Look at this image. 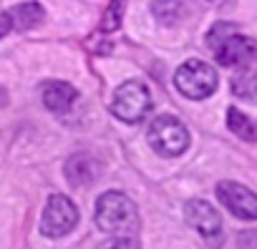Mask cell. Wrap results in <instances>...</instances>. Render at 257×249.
<instances>
[{
  "label": "cell",
  "instance_id": "obj_1",
  "mask_svg": "<svg viewBox=\"0 0 257 249\" xmlns=\"http://www.w3.org/2000/svg\"><path fill=\"white\" fill-rule=\"evenodd\" d=\"M207 46L224 68H247L257 58V43L249 36H242L232 23H217L207 33Z\"/></svg>",
  "mask_w": 257,
  "mask_h": 249
},
{
  "label": "cell",
  "instance_id": "obj_2",
  "mask_svg": "<svg viewBox=\"0 0 257 249\" xmlns=\"http://www.w3.org/2000/svg\"><path fill=\"white\" fill-rule=\"evenodd\" d=\"M93 221L108 234H134L139 229V209L121 191H106L96 201Z\"/></svg>",
  "mask_w": 257,
  "mask_h": 249
},
{
  "label": "cell",
  "instance_id": "obj_3",
  "mask_svg": "<svg viewBox=\"0 0 257 249\" xmlns=\"http://www.w3.org/2000/svg\"><path fill=\"white\" fill-rule=\"evenodd\" d=\"M217 83H219L217 71H214L209 63L199 61V58L184 61V63L177 68V73H174V86H177V91H179L182 96H187V98H194V101H202V98L212 96L214 88H217Z\"/></svg>",
  "mask_w": 257,
  "mask_h": 249
},
{
  "label": "cell",
  "instance_id": "obj_4",
  "mask_svg": "<svg viewBox=\"0 0 257 249\" xmlns=\"http://www.w3.org/2000/svg\"><path fill=\"white\" fill-rule=\"evenodd\" d=\"M111 111L123 123H142L147 118V113L152 111V93H149V88L142 81H126V83H121L116 88Z\"/></svg>",
  "mask_w": 257,
  "mask_h": 249
},
{
  "label": "cell",
  "instance_id": "obj_5",
  "mask_svg": "<svg viewBox=\"0 0 257 249\" xmlns=\"http://www.w3.org/2000/svg\"><path fill=\"white\" fill-rule=\"evenodd\" d=\"M147 139L164 156H179L189 146V131L184 129V123L179 118H174V116H159V118H154V123L149 126Z\"/></svg>",
  "mask_w": 257,
  "mask_h": 249
},
{
  "label": "cell",
  "instance_id": "obj_6",
  "mask_svg": "<svg viewBox=\"0 0 257 249\" xmlns=\"http://www.w3.org/2000/svg\"><path fill=\"white\" fill-rule=\"evenodd\" d=\"M76 224H78L76 204L63 194H53L46 204V211H43V219H41V231L46 236H63Z\"/></svg>",
  "mask_w": 257,
  "mask_h": 249
},
{
  "label": "cell",
  "instance_id": "obj_7",
  "mask_svg": "<svg viewBox=\"0 0 257 249\" xmlns=\"http://www.w3.org/2000/svg\"><path fill=\"white\" fill-rule=\"evenodd\" d=\"M217 199L239 219L254 221L257 219V194L249 191L247 186L237 181H219L217 186Z\"/></svg>",
  "mask_w": 257,
  "mask_h": 249
},
{
  "label": "cell",
  "instance_id": "obj_8",
  "mask_svg": "<svg viewBox=\"0 0 257 249\" xmlns=\"http://www.w3.org/2000/svg\"><path fill=\"white\" fill-rule=\"evenodd\" d=\"M184 216H187L189 226H194L207 241H212V244L222 241V219L212 204H207L202 199H192L184 206Z\"/></svg>",
  "mask_w": 257,
  "mask_h": 249
},
{
  "label": "cell",
  "instance_id": "obj_9",
  "mask_svg": "<svg viewBox=\"0 0 257 249\" xmlns=\"http://www.w3.org/2000/svg\"><path fill=\"white\" fill-rule=\"evenodd\" d=\"M43 106L48 108V111H58V113H63V111H68L73 103H76V98H78V91L71 86V83H66V81H48L46 86H43Z\"/></svg>",
  "mask_w": 257,
  "mask_h": 249
},
{
  "label": "cell",
  "instance_id": "obj_10",
  "mask_svg": "<svg viewBox=\"0 0 257 249\" xmlns=\"http://www.w3.org/2000/svg\"><path fill=\"white\" fill-rule=\"evenodd\" d=\"M98 164L91 154H73L66 164V176L73 186H91L98 179Z\"/></svg>",
  "mask_w": 257,
  "mask_h": 249
},
{
  "label": "cell",
  "instance_id": "obj_11",
  "mask_svg": "<svg viewBox=\"0 0 257 249\" xmlns=\"http://www.w3.org/2000/svg\"><path fill=\"white\" fill-rule=\"evenodd\" d=\"M8 16H11L13 28H18V31H31L38 23H43V18H46L43 6H38V3H21V6L11 8Z\"/></svg>",
  "mask_w": 257,
  "mask_h": 249
},
{
  "label": "cell",
  "instance_id": "obj_12",
  "mask_svg": "<svg viewBox=\"0 0 257 249\" xmlns=\"http://www.w3.org/2000/svg\"><path fill=\"white\" fill-rule=\"evenodd\" d=\"M152 13L164 28H172L184 18V6L182 0H152Z\"/></svg>",
  "mask_w": 257,
  "mask_h": 249
},
{
  "label": "cell",
  "instance_id": "obj_13",
  "mask_svg": "<svg viewBox=\"0 0 257 249\" xmlns=\"http://www.w3.org/2000/svg\"><path fill=\"white\" fill-rule=\"evenodd\" d=\"M232 93H234L239 101L257 103V71L242 68V71L232 78Z\"/></svg>",
  "mask_w": 257,
  "mask_h": 249
},
{
  "label": "cell",
  "instance_id": "obj_14",
  "mask_svg": "<svg viewBox=\"0 0 257 249\" xmlns=\"http://www.w3.org/2000/svg\"><path fill=\"white\" fill-rule=\"evenodd\" d=\"M227 126L232 129V134H237L242 141H257V123L244 116L239 108H229L227 111Z\"/></svg>",
  "mask_w": 257,
  "mask_h": 249
},
{
  "label": "cell",
  "instance_id": "obj_15",
  "mask_svg": "<svg viewBox=\"0 0 257 249\" xmlns=\"http://www.w3.org/2000/svg\"><path fill=\"white\" fill-rule=\"evenodd\" d=\"M123 11H126V0H111L108 13L103 16V23H101V28H103L106 33H108V31H116V28L121 26Z\"/></svg>",
  "mask_w": 257,
  "mask_h": 249
},
{
  "label": "cell",
  "instance_id": "obj_16",
  "mask_svg": "<svg viewBox=\"0 0 257 249\" xmlns=\"http://www.w3.org/2000/svg\"><path fill=\"white\" fill-rule=\"evenodd\" d=\"M103 249H139V241H137L134 236H121V239L108 241Z\"/></svg>",
  "mask_w": 257,
  "mask_h": 249
},
{
  "label": "cell",
  "instance_id": "obj_17",
  "mask_svg": "<svg viewBox=\"0 0 257 249\" xmlns=\"http://www.w3.org/2000/svg\"><path fill=\"white\" fill-rule=\"evenodd\" d=\"M11 31H13L11 16H8V11H3V13H0V38H3V36H8Z\"/></svg>",
  "mask_w": 257,
  "mask_h": 249
},
{
  "label": "cell",
  "instance_id": "obj_18",
  "mask_svg": "<svg viewBox=\"0 0 257 249\" xmlns=\"http://www.w3.org/2000/svg\"><path fill=\"white\" fill-rule=\"evenodd\" d=\"M6 101H8V98H6V93L0 91V106H6Z\"/></svg>",
  "mask_w": 257,
  "mask_h": 249
}]
</instances>
